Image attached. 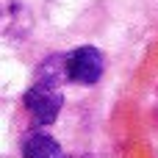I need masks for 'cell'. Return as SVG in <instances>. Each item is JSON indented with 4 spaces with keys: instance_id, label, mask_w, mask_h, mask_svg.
Returning a JSON list of instances; mask_svg holds the SVG:
<instances>
[{
    "instance_id": "6da1fadb",
    "label": "cell",
    "mask_w": 158,
    "mask_h": 158,
    "mask_svg": "<svg viewBox=\"0 0 158 158\" xmlns=\"http://www.w3.org/2000/svg\"><path fill=\"white\" fill-rule=\"evenodd\" d=\"M64 78L81 86H92L103 78V53L97 47H75L64 58Z\"/></svg>"
},
{
    "instance_id": "7a4b0ae2",
    "label": "cell",
    "mask_w": 158,
    "mask_h": 158,
    "mask_svg": "<svg viewBox=\"0 0 158 158\" xmlns=\"http://www.w3.org/2000/svg\"><path fill=\"white\" fill-rule=\"evenodd\" d=\"M25 108L28 114L33 117V122L39 125H53L58 119V111H61V92L56 89V83H47V81H39L33 83L28 92H25Z\"/></svg>"
},
{
    "instance_id": "3957f363",
    "label": "cell",
    "mask_w": 158,
    "mask_h": 158,
    "mask_svg": "<svg viewBox=\"0 0 158 158\" xmlns=\"http://www.w3.org/2000/svg\"><path fill=\"white\" fill-rule=\"evenodd\" d=\"M22 156L25 158H67L64 150H61V144L50 133H44V131H36V133H31L25 139Z\"/></svg>"
}]
</instances>
